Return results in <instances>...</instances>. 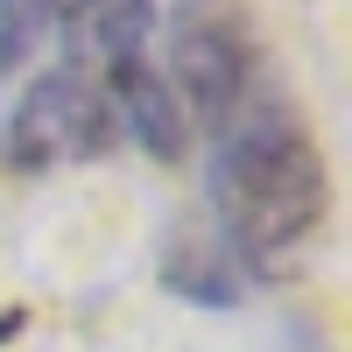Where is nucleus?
I'll return each mask as SVG.
<instances>
[{"label": "nucleus", "mask_w": 352, "mask_h": 352, "mask_svg": "<svg viewBox=\"0 0 352 352\" xmlns=\"http://www.w3.org/2000/svg\"><path fill=\"white\" fill-rule=\"evenodd\" d=\"M56 28L71 36L78 71H113L127 56H141V43L155 28V0H71L56 14Z\"/></svg>", "instance_id": "5"}, {"label": "nucleus", "mask_w": 352, "mask_h": 352, "mask_svg": "<svg viewBox=\"0 0 352 352\" xmlns=\"http://www.w3.org/2000/svg\"><path fill=\"white\" fill-rule=\"evenodd\" d=\"M169 92L197 127L226 134L261 99V36L240 0H184L169 21Z\"/></svg>", "instance_id": "2"}, {"label": "nucleus", "mask_w": 352, "mask_h": 352, "mask_svg": "<svg viewBox=\"0 0 352 352\" xmlns=\"http://www.w3.org/2000/svg\"><path fill=\"white\" fill-rule=\"evenodd\" d=\"M99 92H106V106H113V120H120V134L134 141L141 155H155V162H184V148H190L184 106H176L169 78L148 64V56H127V64H113Z\"/></svg>", "instance_id": "4"}, {"label": "nucleus", "mask_w": 352, "mask_h": 352, "mask_svg": "<svg viewBox=\"0 0 352 352\" xmlns=\"http://www.w3.org/2000/svg\"><path fill=\"white\" fill-rule=\"evenodd\" d=\"M56 14H64V0H0V78H14L56 36Z\"/></svg>", "instance_id": "7"}, {"label": "nucleus", "mask_w": 352, "mask_h": 352, "mask_svg": "<svg viewBox=\"0 0 352 352\" xmlns=\"http://www.w3.org/2000/svg\"><path fill=\"white\" fill-rule=\"evenodd\" d=\"M219 247L254 275H282L331 219V162L282 92H261L204 162Z\"/></svg>", "instance_id": "1"}, {"label": "nucleus", "mask_w": 352, "mask_h": 352, "mask_svg": "<svg viewBox=\"0 0 352 352\" xmlns=\"http://www.w3.org/2000/svg\"><path fill=\"white\" fill-rule=\"evenodd\" d=\"M113 148H120V120H113L99 78L78 71V64H56V71H36L21 85L0 155H8L14 176H50V169H71V162H99Z\"/></svg>", "instance_id": "3"}, {"label": "nucleus", "mask_w": 352, "mask_h": 352, "mask_svg": "<svg viewBox=\"0 0 352 352\" xmlns=\"http://www.w3.org/2000/svg\"><path fill=\"white\" fill-rule=\"evenodd\" d=\"M155 275L169 296H184L197 310H232L240 303V261H232L219 240H197V232H176V240L162 247Z\"/></svg>", "instance_id": "6"}]
</instances>
